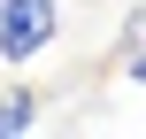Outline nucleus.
<instances>
[{"label":"nucleus","mask_w":146,"mask_h":139,"mask_svg":"<svg viewBox=\"0 0 146 139\" xmlns=\"http://www.w3.org/2000/svg\"><path fill=\"white\" fill-rule=\"evenodd\" d=\"M62 8L54 0H0V62H31L38 46H54Z\"/></svg>","instance_id":"1"},{"label":"nucleus","mask_w":146,"mask_h":139,"mask_svg":"<svg viewBox=\"0 0 146 139\" xmlns=\"http://www.w3.org/2000/svg\"><path fill=\"white\" fill-rule=\"evenodd\" d=\"M38 124V93H8L0 101V132H31Z\"/></svg>","instance_id":"2"},{"label":"nucleus","mask_w":146,"mask_h":139,"mask_svg":"<svg viewBox=\"0 0 146 139\" xmlns=\"http://www.w3.org/2000/svg\"><path fill=\"white\" fill-rule=\"evenodd\" d=\"M131 85H146V46H139V54H131Z\"/></svg>","instance_id":"3"}]
</instances>
